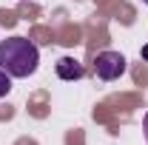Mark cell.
<instances>
[{
  "label": "cell",
  "mask_w": 148,
  "mask_h": 145,
  "mask_svg": "<svg viewBox=\"0 0 148 145\" xmlns=\"http://www.w3.org/2000/svg\"><path fill=\"white\" fill-rule=\"evenodd\" d=\"M143 131H145V142H148V114H145V120H143Z\"/></svg>",
  "instance_id": "cell-5"
},
{
  "label": "cell",
  "mask_w": 148,
  "mask_h": 145,
  "mask_svg": "<svg viewBox=\"0 0 148 145\" xmlns=\"http://www.w3.org/2000/svg\"><path fill=\"white\" fill-rule=\"evenodd\" d=\"M83 74H86L83 66H80L74 57H60V60H57V77H60V80H69V83H71V80H80Z\"/></svg>",
  "instance_id": "cell-3"
},
{
  "label": "cell",
  "mask_w": 148,
  "mask_h": 145,
  "mask_svg": "<svg viewBox=\"0 0 148 145\" xmlns=\"http://www.w3.org/2000/svg\"><path fill=\"white\" fill-rule=\"evenodd\" d=\"M143 57H145V60H148V46H143Z\"/></svg>",
  "instance_id": "cell-6"
},
{
  "label": "cell",
  "mask_w": 148,
  "mask_h": 145,
  "mask_svg": "<svg viewBox=\"0 0 148 145\" xmlns=\"http://www.w3.org/2000/svg\"><path fill=\"white\" fill-rule=\"evenodd\" d=\"M94 74L100 77V80H117L120 74H125V57L120 54V51H103V54H97L94 60Z\"/></svg>",
  "instance_id": "cell-2"
},
{
  "label": "cell",
  "mask_w": 148,
  "mask_h": 145,
  "mask_svg": "<svg viewBox=\"0 0 148 145\" xmlns=\"http://www.w3.org/2000/svg\"><path fill=\"white\" fill-rule=\"evenodd\" d=\"M143 3H148V0H143Z\"/></svg>",
  "instance_id": "cell-7"
},
{
  "label": "cell",
  "mask_w": 148,
  "mask_h": 145,
  "mask_svg": "<svg viewBox=\"0 0 148 145\" xmlns=\"http://www.w3.org/2000/svg\"><path fill=\"white\" fill-rule=\"evenodd\" d=\"M9 91H12V77H9V74L0 68V97H6Z\"/></svg>",
  "instance_id": "cell-4"
},
{
  "label": "cell",
  "mask_w": 148,
  "mask_h": 145,
  "mask_svg": "<svg viewBox=\"0 0 148 145\" xmlns=\"http://www.w3.org/2000/svg\"><path fill=\"white\" fill-rule=\"evenodd\" d=\"M40 66V49L29 37H9L0 43V68L9 77H32Z\"/></svg>",
  "instance_id": "cell-1"
}]
</instances>
